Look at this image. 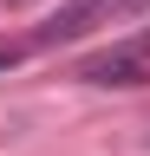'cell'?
<instances>
[{
	"instance_id": "6da1fadb",
	"label": "cell",
	"mask_w": 150,
	"mask_h": 156,
	"mask_svg": "<svg viewBox=\"0 0 150 156\" xmlns=\"http://www.w3.org/2000/svg\"><path fill=\"white\" fill-rule=\"evenodd\" d=\"M150 0H65L59 13L46 20L39 33L26 39V52H46V46H72V39H85L91 26H118V20H130V13H144Z\"/></svg>"
},
{
	"instance_id": "7a4b0ae2",
	"label": "cell",
	"mask_w": 150,
	"mask_h": 156,
	"mask_svg": "<svg viewBox=\"0 0 150 156\" xmlns=\"http://www.w3.org/2000/svg\"><path fill=\"white\" fill-rule=\"evenodd\" d=\"M72 78L79 85H144L150 78V26L118 39V46H104V52H91V58H79Z\"/></svg>"
},
{
	"instance_id": "3957f363",
	"label": "cell",
	"mask_w": 150,
	"mask_h": 156,
	"mask_svg": "<svg viewBox=\"0 0 150 156\" xmlns=\"http://www.w3.org/2000/svg\"><path fill=\"white\" fill-rule=\"evenodd\" d=\"M7 7H26V0H0V13H7Z\"/></svg>"
}]
</instances>
